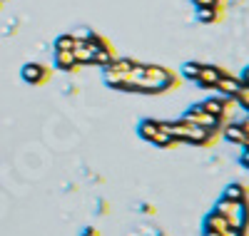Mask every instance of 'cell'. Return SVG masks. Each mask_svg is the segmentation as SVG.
Instances as JSON below:
<instances>
[{
    "mask_svg": "<svg viewBox=\"0 0 249 236\" xmlns=\"http://www.w3.org/2000/svg\"><path fill=\"white\" fill-rule=\"evenodd\" d=\"M182 119H187V122H192V124H197V127H204V130H212V132H219V130H222V124H224V119H217L214 115H210V112H204V107H202V102L192 104L190 110H187V112L182 115Z\"/></svg>",
    "mask_w": 249,
    "mask_h": 236,
    "instance_id": "obj_1",
    "label": "cell"
},
{
    "mask_svg": "<svg viewBox=\"0 0 249 236\" xmlns=\"http://www.w3.org/2000/svg\"><path fill=\"white\" fill-rule=\"evenodd\" d=\"M20 77H23L25 84H33V87H40L50 80V67L43 65V62H25L20 67Z\"/></svg>",
    "mask_w": 249,
    "mask_h": 236,
    "instance_id": "obj_2",
    "label": "cell"
},
{
    "mask_svg": "<svg viewBox=\"0 0 249 236\" xmlns=\"http://www.w3.org/2000/svg\"><path fill=\"white\" fill-rule=\"evenodd\" d=\"M202 107H204V112L214 115L217 119H227V117H230V112L234 110V102H232V97L217 92L214 97H207V100L202 102Z\"/></svg>",
    "mask_w": 249,
    "mask_h": 236,
    "instance_id": "obj_3",
    "label": "cell"
},
{
    "mask_svg": "<svg viewBox=\"0 0 249 236\" xmlns=\"http://www.w3.org/2000/svg\"><path fill=\"white\" fill-rule=\"evenodd\" d=\"M224 75V70L222 67H217V65H202V70H199V77L195 80L197 82V87H202V90H214V84H217V80Z\"/></svg>",
    "mask_w": 249,
    "mask_h": 236,
    "instance_id": "obj_4",
    "label": "cell"
},
{
    "mask_svg": "<svg viewBox=\"0 0 249 236\" xmlns=\"http://www.w3.org/2000/svg\"><path fill=\"white\" fill-rule=\"evenodd\" d=\"M219 137H224L227 142H232V144H242V147L249 142V135H247V130L242 127V122H230V124H222Z\"/></svg>",
    "mask_w": 249,
    "mask_h": 236,
    "instance_id": "obj_5",
    "label": "cell"
},
{
    "mask_svg": "<svg viewBox=\"0 0 249 236\" xmlns=\"http://www.w3.org/2000/svg\"><path fill=\"white\" fill-rule=\"evenodd\" d=\"M195 17H197V23H202V25H217V23H222V20H224V5L197 8Z\"/></svg>",
    "mask_w": 249,
    "mask_h": 236,
    "instance_id": "obj_6",
    "label": "cell"
},
{
    "mask_svg": "<svg viewBox=\"0 0 249 236\" xmlns=\"http://www.w3.org/2000/svg\"><path fill=\"white\" fill-rule=\"evenodd\" d=\"M53 65H55V70H60V72H77V70H80L75 55H72V52H60V50L53 52Z\"/></svg>",
    "mask_w": 249,
    "mask_h": 236,
    "instance_id": "obj_7",
    "label": "cell"
},
{
    "mask_svg": "<svg viewBox=\"0 0 249 236\" xmlns=\"http://www.w3.org/2000/svg\"><path fill=\"white\" fill-rule=\"evenodd\" d=\"M239 87H242V80L234 77V75H230V72H224V75L217 80V84H214V92L227 95V97H234V92H237Z\"/></svg>",
    "mask_w": 249,
    "mask_h": 236,
    "instance_id": "obj_8",
    "label": "cell"
},
{
    "mask_svg": "<svg viewBox=\"0 0 249 236\" xmlns=\"http://www.w3.org/2000/svg\"><path fill=\"white\" fill-rule=\"evenodd\" d=\"M227 226H230V219L222 217V214H217L214 209H210V214H207L204 221H202V234H207V231H224Z\"/></svg>",
    "mask_w": 249,
    "mask_h": 236,
    "instance_id": "obj_9",
    "label": "cell"
},
{
    "mask_svg": "<svg viewBox=\"0 0 249 236\" xmlns=\"http://www.w3.org/2000/svg\"><path fill=\"white\" fill-rule=\"evenodd\" d=\"M230 226H232V229H239V231H244V234H249V202H244V204L237 206V211L230 217Z\"/></svg>",
    "mask_w": 249,
    "mask_h": 236,
    "instance_id": "obj_10",
    "label": "cell"
},
{
    "mask_svg": "<svg viewBox=\"0 0 249 236\" xmlns=\"http://www.w3.org/2000/svg\"><path fill=\"white\" fill-rule=\"evenodd\" d=\"M157 132H160V119H142L137 124V137L142 142H152L157 137Z\"/></svg>",
    "mask_w": 249,
    "mask_h": 236,
    "instance_id": "obj_11",
    "label": "cell"
},
{
    "mask_svg": "<svg viewBox=\"0 0 249 236\" xmlns=\"http://www.w3.org/2000/svg\"><path fill=\"white\" fill-rule=\"evenodd\" d=\"M224 197L230 199V202L244 204V202H249V186H244V184H239V182H232L230 186L224 189Z\"/></svg>",
    "mask_w": 249,
    "mask_h": 236,
    "instance_id": "obj_12",
    "label": "cell"
},
{
    "mask_svg": "<svg viewBox=\"0 0 249 236\" xmlns=\"http://www.w3.org/2000/svg\"><path fill=\"white\" fill-rule=\"evenodd\" d=\"M77 35L75 33H62V35H57L55 37V42H53V50H60V52H72L75 48H77Z\"/></svg>",
    "mask_w": 249,
    "mask_h": 236,
    "instance_id": "obj_13",
    "label": "cell"
},
{
    "mask_svg": "<svg viewBox=\"0 0 249 236\" xmlns=\"http://www.w3.org/2000/svg\"><path fill=\"white\" fill-rule=\"evenodd\" d=\"M75 60H77V65L80 67H85V65H92V57H95V50L90 45H85V42H77V48L72 50Z\"/></svg>",
    "mask_w": 249,
    "mask_h": 236,
    "instance_id": "obj_14",
    "label": "cell"
},
{
    "mask_svg": "<svg viewBox=\"0 0 249 236\" xmlns=\"http://www.w3.org/2000/svg\"><path fill=\"white\" fill-rule=\"evenodd\" d=\"M202 65H204V62H197V60L184 62V65H182V72H179V77H182V80H190V82H195V80L199 77Z\"/></svg>",
    "mask_w": 249,
    "mask_h": 236,
    "instance_id": "obj_15",
    "label": "cell"
},
{
    "mask_svg": "<svg viewBox=\"0 0 249 236\" xmlns=\"http://www.w3.org/2000/svg\"><path fill=\"white\" fill-rule=\"evenodd\" d=\"M117 57V50L115 48H105V50H95V57H92V65H100V67H107L110 62Z\"/></svg>",
    "mask_w": 249,
    "mask_h": 236,
    "instance_id": "obj_16",
    "label": "cell"
},
{
    "mask_svg": "<svg viewBox=\"0 0 249 236\" xmlns=\"http://www.w3.org/2000/svg\"><path fill=\"white\" fill-rule=\"evenodd\" d=\"M237 206H239L237 202H230V199H227V197H222L219 202H214V206H212V209H214L217 214H222V217H227V219H230L232 214L237 211Z\"/></svg>",
    "mask_w": 249,
    "mask_h": 236,
    "instance_id": "obj_17",
    "label": "cell"
},
{
    "mask_svg": "<svg viewBox=\"0 0 249 236\" xmlns=\"http://www.w3.org/2000/svg\"><path fill=\"white\" fill-rule=\"evenodd\" d=\"M150 144H152V147H157V149H172V147H177V142H175L167 132H162V130L157 132V137H155Z\"/></svg>",
    "mask_w": 249,
    "mask_h": 236,
    "instance_id": "obj_18",
    "label": "cell"
},
{
    "mask_svg": "<svg viewBox=\"0 0 249 236\" xmlns=\"http://www.w3.org/2000/svg\"><path fill=\"white\" fill-rule=\"evenodd\" d=\"M232 102H234V104H239L244 112H249V84H242V87L234 92Z\"/></svg>",
    "mask_w": 249,
    "mask_h": 236,
    "instance_id": "obj_19",
    "label": "cell"
},
{
    "mask_svg": "<svg viewBox=\"0 0 249 236\" xmlns=\"http://www.w3.org/2000/svg\"><path fill=\"white\" fill-rule=\"evenodd\" d=\"M195 8H212V5H224L222 0H192Z\"/></svg>",
    "mask_w": 249,
    "mask_h": 236,
    "instance_id": "obj_20",
    "label": "cell"
},
{
    "mask_svg": "<svg viewBox=\"0 0 249 236\" xmlns=\"http://www.w3.org/2000/svg\"><path fill=\"white\" fill-rule=\"evenodd\" d=\"M222 236H249V234H244V231H239V229H232V226H227V229L222 231Z\"/></svg>",
    "mask_w": 249,
    "mask_h": 236,
    "instance_id": "obj_21",
    "label": "cell"
},
{
    "mask_svg": "<svg viewBox=\"0 0 249 236\" xmlns=\"http://www.w3.org/2000/svg\"><path fill=\"white\" fill-rule=\"evenodd\" d=\"M242 167L249 169V142L244 144V152H242Z\"/></svg>",
    "mask_w": 249,
    "mask_h": 236,
    "instance_id": "obj_22",
    "label": "cell"
},
{
    "mask_svg": "<svg viewBox=\"0 0 249 236\" xmlns=\"http://www.w3.org/2000/svg\"><path fill=\"white\" fill-rule=\"evenodd\" d=\"M80 236H100V231L95 226H85V229L80 231Z\"/></svg>",
    "mask_w": 249,
    "mask_h": 236,
    "instance_id": "obj_23",
    "label": "cell"
},
{
    "mask_svg": "<svg viewBox=\"0 0 249 236\" xmlns=\"http://www.w3.org/2000/svg\"><path fill=\"white\" fill-rule=\"evenodd\" d=\"M239 80H242V84H249V65L242 70V75H239Z\"/></svg>",
    "mask_w": 249,
    "mask_h": 236,
    "instance_id": "obj_24",
    "label": "cell"
},
{
    "mask_svg": "<svg viewBox=\"0 0 249 236\" xmlns=\"http://www.w3.org/2000/svg\"><path fill=\"white\" fill-rule=\"evenodd\" d=\"M204 236H222V231H207Z\"/></svg>",
    "mask_w": 249,
    "mask_h": 236,
    "instance_id": "obj_25",
    "label": "cell"
},
{
    "mask_svg": "<svg viewBox=\"0 0 249 236\" xmlns=\"http://www.w3.org/2000/svg\"><path fill=\"white\" fill-rule=\"evenodd\" d=\"M152 236H164V234H160V231H157V234H152Z\"/></svg>",
    "mask_w": 249,
    "mask_h": 236,
    "instance_id": "obj_26",
    "label": "cell"
},
{
    "mask_svg": "<svg viewBox=\"0 0 249 236\" xmlns=\"http://www.w3.org/2000/svg\"><path fill=\"white\" fill-rule=\"evenodd\" d=\"M222 3H224V0H222Z\"/></svg>",
    "mask_w": 249,
    "mask_h": 236,
    "instance_id": "obj_27",
    "label": "cell"
}]
</instances>
